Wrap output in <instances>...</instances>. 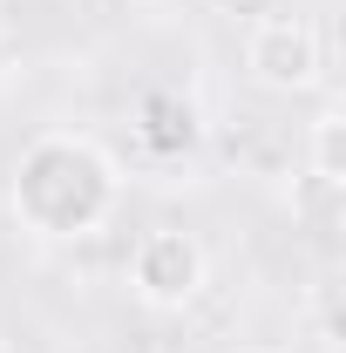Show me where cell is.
Returning <instances> with one entry per match:
<instances>
[{
    "label": "cell",
    "mask_w": 346,
    "mask_h": 353,
    "mask_svg": "<svg viewBox=\"0 0 346 353\" xmlns=\"http://www.w3.org/2000/svg\"><path fill=\"white\" fill-rule=\"evenodd\" d=\"M245 353H272V347H245Z\"/></svg>",
    "instance_id": "cell-8"
},
{
    "label": "cell",
    "mask_w": 346,
    "mask_h": 353,
    "mask_svg": "<svg viewBox=\"0 0 346 353\" xmlns=\"http://www.w3.org/2000/svg\"><path fill=\"white\" fill-rule=\"evenodd\" d=\"M245 75L265 95H305V88L326 82V34L305 21V14H265L245 34Z\"/></svg>",
    "instance_id": "cell-3"
},
{
    "label": "cell",
    "mask_w": 346,
    "mask_h": 353,
    "mask_svg": "<svg viewBox=\"0 0 346 353\" xmlns=\"http://www.w3.org/2000/svg\"><path fill=\"white\" fill-rule=\"evenodd\" d=\"M143 123V150H156V157H176V150H190V136H197V116H190V102H176V95H143V109H136Z\"/></svg>",
    "instance_id": "cell-4"
},
{
    "label": "cell",
    "mask_w": 346,
    "mask_h": 353,
    "mask_svg": "<svg viewBox=\"0 0 346 353\" xmlns=\"http://www.w3.org/2000/svg\"><path fill=\"white\" fill-rule=\"evenodd\" d=\"M0 34H7V0H0Z\"/></svg>",
    "instance_id": "cell-7"
},
{
    "label": "cell",
    "mask_w": 346,
    "mask_h": 353,
    "mask_svg": "<svg viewBox=\"0 0 346 353\" xmlns=\"http://www.w3.org/2000/svg\"><path fill=\"white\" fill-rule=\"evenodd\" d=\"M211 7L224 14V21H245V28L265 21V14H278V0H211Z\"/></svg>",
    "instance_id": "cell-6"
},
{
    "label": "cell",
    "mask_w": 346,
    "mask_h": 353,
    "mask_svg": "<svg viewBox=\"0 0 346 353\" xmlns=\"http://www.w3.org/2000/svg\"><path fill=\"white\" fill-rule=\"evenodd\" d=\"M7 204L21 231H34L48 245H82L95 231H109V218L123 211V163L82 130H48L14 157Z\"/></svg>",
    "instance_id": "cell-1"
},
{
    "label": "cell",
    "mask_w": 346,
    "mask_h": 353,
    "mask_svg": "<svg viewBox=\"0 0 346 353\" xmlns=\"http://www.w3.org/2000/svg\"><path fill=\"white\" fill-rule=\"evenodd\" d=\"M123 279H130V299H136V306L183 312V306H197L204 285H211V252H204L183 224H150V231L130 245Z\"/></svg>",
    "instance_id": "cell-2"
},
{
    "label": "cell",
    "mask_w": 346,
    "mask_h": 353,
    "mask_svg": "<svg viewBox=\"0 0 346 353\" xmlns=\"http://www.w3.org/2000/svg\"><path fill=\"white\" fill-rule=\"evenodd\" d=\"M305 163H312V183L319 190H340L346 183V116L340 109H319L312 130H305Z\"/></svg>",
    "instance_id": "cell-5"
}]
</instances>
